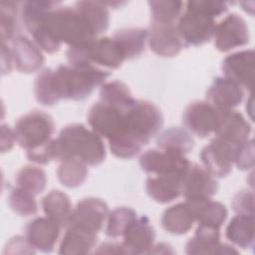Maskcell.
Here are the masks:
<instances>
[{
  "mask_svg": "<svg viewBox=\"0 0 255 255\" xmlns=\"http://www.w3.org/2000/svg\"><path fill=\"white\" fill-rule=\"evenodd\" d=\"M228 3L222 1H188L176 25L185 46H199L210 40L215 18L226 12Z\"/></svg>",
  "mask_w": 255,
  "mask_h": 255,
  "instance_id": "obj_1",
  "label": "cell"
},
{
  "mask_svg": "<svg viewBox=\"0 0 255 255\" xmlns=\"http://www.w3.org/2000/svg\"><path fill=\"white\" fill-rule=\"evenodd\" d=\"M57 160L75 157L89 165H98L106 157L102 137L82 124L66 126L56 138Z\"/></svg>",
  "mask_w": 255,
  "mask_h": 255,
  "instance_id": "obj_2",
  "label": "cell"
},
{
  "mask_svg": "<svg viewBox=\"0 0 255 255\" xmlns=\"http://www.w3.org/2000/svg\"><path fill=\"white\" fill-rule=\"evenodd\" d=\"M38 30L43 31L58 43H65L70 47L86 44L96 39L76 8L69 6L56 7L51 10L30 34Z\"/></svg>",
  "mask_w": 255,
  "mask_h": 255,
  "instance_id": "obj_3",
  "label": "cell"
},
{
  "mask_svg": "<svg viewBox=\"0 0 255 255\" xmlns=\"http://www.w3.org/2000/svg\"><path fill=\"white\" fill-rule=\"evenodd\" d=\"M109 76V72L95 65H61L54 70L61 100H85L98 86L104 84Z\"/></svg>",
  "mask_w": 255,
  "mask_h": 255,
  "instance_id": "obj_4",
  "label": "cell"
},
{
  "mask_svg": "<svg viewBox=\"0 0 255 255\" xmlns=\"http://www.w3.org/2000/svg\"><path fill=\"white\" fill-rule=\"evenodd\" d=\"M54 130L53 119L42 111H32L24 115L14 127L16 141L27 150L50 140Z\"/></svg>",
  "mask_w": 255,
  "mask_h": 255,
  "instance_id": "obj_5",
  "label": "cell"
},
{
  "mask_svg": "<svg viewBox=\"0 0 255 255\" xmlns=\"http://www.w3.org/2000/svg\"><path fill=\"white\" fill-rule=\"evenodd\" d=\"M163 124L160 110L148 101L135 100L133 105L125 113V128L135 133L147 143Z\"/></svg>",
  "mask_w": 255,
  "mask_h": 255,
  "instance_id": "obj_6",
  "label": "cell"
},
{
  "mask_svg": "<svg viewBox=\"0 0 255 255\" xmlns=\"http://www.w3.org/2000/svg\"><path fill=\"white\" fill-rule=\"evenodd\" d=\"M239 144L215 136L209 144L201 149L200 159L204 167L214 176L228 175L232 169Z\"/></svg>",
  "mask_w": 255,
  "mask_h": 255,
  "instance_id": "obj_7",
  "label": "cell"
},
{
  "mask_svg": "<svg viewBox=\"0 0 255 255\" xmlns=\"http://www.w3.org/2000/svg\"><path fill=\"white\" fill-rule=\"evenodd\" d=\"M139 165L151 174L185 175L191 163L183 155L163 149H149L139 157Z\"/></svg>",
  "mask_w": 255,
  "mask_h": 255,
  "instance_id": "obj_8",
  "label": "cell"
},
{
  "mask_svg": "<svg viewBox=\"0 0 255 255\" xmlns=\"http://www.w3.org/2000/svg\"><path fill=\"white\" fill-rule=\"evenodd\" d=\"M108 215L109 208L105 201L96 197L84 198L72 210L67 226L78 227L98 234Z\"/></svg>",
  "mask_w": 255,
  "mask_h": 255,
  "instance_id": "obj_9",
  "label": "cell"
},
{
  "mask_svg": "<svg viewBox=\"0 0 255 255\" xmlns=\"http://www.w3.org/2000/svg\"><path fill=\"white\" fill-rule=\"evenodd\" d=\"M219 120V110L207 101L191 103L184 111L182 123L184 127L200 137L214 132Z\"/></svg>",
  "mask_w": 255,
  "mask_h": 255,
  "instance_id": "obj_10",
  "label": "cell"
},
{
  "mask_svg": "<svg viewBox=\"0 0 255 255\" xmlns=\"http://www.w3.org/2000/svg\"><path fill=\"white\" fill-rule=\"evenodd\" d=\"M213 37L217 50L227 52L246 45L249 42V31L245 20L232 13L215 25Z\"/></svg>",
  "mask_w": 255,
  "mask_h": 255,
  "instance_id": "obj_11",
  "label": "cell"
},
{
  "mask_svg": "<svg viewBox=\"0 0 255 255\" xmlns=\"http://www.w3.org/2000/svg\"><path fill=\"white\" fill-rule=\"evenodd\" d=\"M125 111L103 102L96 103L89 111L88 122L97 134L110 139L125 124Z\"/></svg>",
  "mask_w": 255,
  "mask_h": 255,
  "instance_id": "obj_12",
  "label": "cell"
},
{
  "mask_svg": "<svg viewBox=\"0 0 255 255\" xmlns=\"http://www.w3.org/2000/svg\"><path fill=\"white\" fill-rule=\"evenodd\" d=\"M218 188L217 180L205 167L190 165L182 182L181 193L187 201L203 200L213 196Z\"/></svg>",
  "mask_w": 255,
  "mask_h": 255,
  "instance_id": "obj_13",
  "label": "cell"
},
{
  "mask_svg": "<svg viewBox=\"0 0 255 255\" xmlns=\"http://www.w3.org/2000/svg\"><path fill=\"white\" fill-rule=\"evenodd\" d=\"M147 38L150 50L162 57L176 56L184 46L174 23L151 22Z\"/></svg>",
  "mask_w": 255,
  "mask_h": 255,
  "instance_id": "obj_14",
  "label": "cell"
},
{
  "mask_svg": "<svg viewBox=\"0 0 255 255\" xmlns=\"http://www.w3.org/2000/svg\"><path fill=\"white\" fill-rule=\"evenodd\" d=\"M220 227L207 224H199L195 234L188 240L185 246L187 254H237L232 246L219 242Z\"/></svg>",
  "mask_w": 255,
  "mask_h": 255,
  "instance_id": "obj_15",
  "label": "cell"
},
{
  "mask_svg": "<svg viewBox=\"0 0 255 255\" xmlns=\"http://www.w3.org/2000/svg\"><path fill=\"white\" fill-rule=\"evenodd\" d=\"M221 70L224 77L250 91L254 72L253 50H243L228 55L222 62Z\"/></svg>",
  "mask_w": 255,
  "mask_h": 255,
  "instance_id": "obj_16",
  "label": "cell"
},
{
  "mask_svg": "<svg viewBox=\"0 0 255 255\" xmlns=\"http://www.w3.org/2000/svg\"><path fill=\"white\" fill-rule=\"evenodd\" d=\"M86 53L88 63L97 67L117 69L126 60L117 42L110 37L96 38L87 43Z\"/></svg>",
  "mask_w": 255,
  "mask_h": 255,
  "instance_id": "obj_17",
  "label": "cell"
},
{
  "mask_svg": "<svg viewBox=\"0 0 255 255\" xmlns=\"http://www.w3.org/2000/svg\"><path fill=\"white\" fill-rule=\"evenodd\" d=\"M125 245L128 254L148 253L153 246L155 233L147 216L136 217L123 234Z\"/></svg>",
  "mask_w": 255,
  "mask_h": 255,
  "instance_id": "obj_18",
  "label": "cell"
},
{
  "mask_svg": "<svg viewBox=\"0 0 255 255\" xmlns=\"http://www.w3.org/2000/svg\"><path fill=\"white\" fill-rule=\"evenodd\" d=\"M243 90L234 81L226 77L216 78L206 92L207 102L217 110H233L243 100Z\"/></svg>",
  "mask_w": 255,
  "mask_h": 255,
  "instance_id": "obj_19",
  "label": "cell"
},
{
  "mask_svg": "<svg viewBox=\"0 0 255 255\" xmlns=\"http://www.w3.org/2000/svg\"><path fill=\"white\" fill-rule=\"evenodd\" d=\"M61 227L48 217H37L25 228V237L34 249L48 253L54 249Z\"/></svg>",
  "mask_w": 255,
  "mask_h": 255,
  "instance_id": "obj_20",
  "label": "cell"
},
{
  "mask_svg": "<svg viewBox=\"0 0 255 255\" xmlns=\"http://www.w3.org/2000/svg\"><path fill=\"white\" fill-rule=\"evenodd\" d=\"M11 43L13 62L18 71L33 73L43 66L44 56L36 43L23 35H18Z\"/></svg>",
  "mask_w": 255,
  "mask_h": 255,
  "instance_id": "obj_21",
  "label": "cell"
},
{
  "mask_svg": "<svg viewBox=\"0 0 255 255\" xmlns=\"http://www.w3.org/2000/svg\"><path fill=\"white\" fill-rule=\"evenodd\" d=\"M214 133L225 140L242 143L248 139L251 126L240 113L233 110H219V120Z\"/></svg>",
  "mask_w": 255,
  "mask_h": 255,
  "instance_id": "obj_22",
  "label": "cell"
},
{
  "mask_svg": "<svg viewBox=\"0 0 255 255\" xmlns=\"http://www.w3.org/2000/svg\"><path fill=\"white\" fill-rule=\"evenodd\" d=\"M185 176V175H184ZM183 175L154 174L145 181L147 194L159 203H167L181 194Z\"/></svg>",
  "mask_w": 255,
  "mask_h": 255,
  "instance_id": "obj_23",
  "label": "cell"
},
{
  "mask_svg": "<svg viewBox=\"0 0 255 255\" xmlns=\"http://www.w3.org/2000/svg\"><path fill=\"white\" fill-rule=\"evenodd\" d=\"M195 222L192 211L187 201L180 202L165 209L161 216V225L171 234L187 233Z\"/></svg>",
  "mask_w": 255,
  "mask_h": 255,
  "instance_id": "obj_24",
  "label": "cell"
},
{
  "mask_svg": "<svg viewBox=\"0 0 255 255\" xmlns=\"http://www.w3.org/2000/svg\"><path fill=\"white\" fill-rule=\"evenodd\" d=\"M97 243V233L78 227L67 226V231L60 244L59 253L78 255L89 253Z\"/></svg>",
  "mask_w": 255,
  "mask_h": 255,
  "instance_id": "obj_25",
  "label": "cell"
},
{
  "mask_svg": "<svg viewBox=\"0 0 255 255\" xmlns=\"http://www.w3.org/2000/svg\"><path fill=\"white\" fill-rule=\"evenodd\" d=\"M42 207L49 219L61 228L67 226L73 209L70 198L66 193L60 190H51L42 199Z\"/></svg>",
  "mask_w": 255,
  "mask_h": 255,
  "instance_id": "obj_26",
  "label": "cell"
},
{
  "mask_svg": "<svg viewBox=\"0 0 255 255\" xmlns=\"http://www.w3.org/2000/svg\"><path fill=\"white\" fill-rule=\"evenodd\" d=\"M75 8L96 37L108 29L110 13L104 2L79 1L75 4Z\"/></svg>",
  "mask_w": 255,
  "mask_h": 255,
  "instance_id": "obj_27",
  "label": "cell"
},
{
  "mask_svg": "<svg viewBox=\"0 0 255 255\" xmlns=\"http://www.w3.org/2000/svg\"><path fill=\"white\" fill-rule=\"evenodd\" d=\"M225 236L238 247L243 249L252 247L254 242V215H235L226 227Z\"/></svg>",
  "mask_w": 255,
  "mask_h": 255,
  "instance_id": "obj_28",
  "label": "cell"
},
{
  "mask_svg": "<svg viewBox=\"0 0 255 255\" xmlns=\"http://www.w3.org/2000/svg\"><path fill=\"white\" fill-rule=\"evenodd\" d=\"M187 202L192 211L194 220L199 224L220 227L227 217L226 207L222 203L214 201L211 198Z\"/></svg>",
  "mask_w": 255,
  "mask_h": 255,
  "instance_id": "obj_29",
  "label": "cell"
},
{
  "mask_svg": "<svg viewBox=\"0 0 255 255\" xmlns=\"http://www.w3.org/2000/svg\"><path fill=\"white\" fill-rule=\"evenodd\" d=\"M113 39L119 45L125 59L138 57L145 47L147 30L142 28H124L116 31Z\"/></svg>",
  "mask_w": 255,
  "mask_h": 255,
  "instance_id": "obj_30",
  "label": "cell"
},
{
  "mask_svg": "<svg viewBox=\"0 0 255 255\" xmlns=\"http://www.w3.org/2000/svg\"><path fill=\"white\" fill-rule=\"evenodd\" d=\"M156 144L160 149L184 155L192 149L194 140L187 130L173 127L165 129L158 135Z\"/></svg>",
  "mask_w": 255,
  "mask_h": 255,
  "instance_id": "obj_31",
  "label": "cell"
},
{
  "mask_svg": "<svg viewBox=\"0 0 255 255\" xmlns=\"http://www.w3.org/2000/svg\"><path fill=\"white\" fill-rule=\"evenodd\" d=\"M101 102L116 107L122 111H128L135 102L128 87L121 81L106 82L100 91Z\"/></svg>",
  "mask_w": 255,
  "mask_h": 255,
  "instance_id": "obj_32",
  "label": "cell"
},
{
  "mask_svg": "<svg viewBox=\"0 0 255 255\" xmlns=\"http://www.w3.org/2000/svg\"><path fill=\"white\" fill-rule=\"evenodd\" d=\"M58 179L62 185L75 188L82 185L88 177L87 164L79 158L70 157L62 160L57 169Z\"/></svg>",
  "mask_w": 255,
  "mask_h": 255,
  "instance_id": "obj_33",
  "label": "cell"
},
{
  "mask_svg": "<svg viewBox=\"0 0 255 255\" xmlns=\"http://www.w3.org/2000/svg\"><path fill=\"white\" fill-rule=\"evenodd\" d=\"M34 95L43 106H53L61 101L54 77V70L45 69L36 78L34 83Z\"/></svg>",
  "mask_w": 255,
  "mask_h": 255,
  "instance_id": "obj_34",
  "label": "cell"
},
{
  "mask_svg": "<svg viewBox=\"0 0 255 255\" xmlns=\"http://www.w3.org/2000/svg\"><path fill=\"white\" fill-rule=\"evenodd\" d=\"M59 2L55 1H26L22 4L21 14L23 23L29 33L36 29L47 14L56 8Z\"/></svg>",
  "mask_w": 255,
  "mask_h": 255,
  "instance_id": "obj_35",
  "label": "cell"
},
{
  "mask_svg": "<svg viewBox=\"0 0 255 255\" xmlns=\"http://www.w3.org/2000/svg\"><path fill=\"white\" fill-rule=\"evenodd\" d=\"M15 180L17 186L36 195L41 193L45 189L47 183V176L42 168L27 165L22 167L17 172Z\"/></svg>",
  "mask_w": 255,
  "mask_h": 255,
  "instance_id": "obj_36",
  "label": "cell"
},
{
  "mask_svg": "<svg viewBox=\"0 0 255 255\" xmlns=\"http://www.w3.org/2000/svg\"><path fill=\"white\" fill-rule=\"evenodd\" d=\"M17 3L6 1L0 3V31L2 43L8 44L18 36Z\"/></svg>",
  "mask_w": 255,
  "mask_h": 255,
  "instance_id": "obj_37",
  "label": "cell"
},
{
  "mask_svg": "<svg viewBox=\"0 0 255 255\" xmlns=\"http://www.w3.org/2000/svg\"><path fill=\"white\" fill-rule=\"evenodd\" d=\"M136 213L129 207H118L108 215L106 234L110 237L123 236L129 224L136 218Z\"/></svg>",
  "mask_w": 255,
  "mask_h": 255,
  "instance_id": "obj_38",
  "label": "cell"
},
{
  "mask_svg": "<svg viewBox=\"0 0 255 255\" xmlns=\"http://www.w3.org/2000/svg\"><path fill=\"white\" fill-rule=\"evenodd\" d=\"M151 22L174 23L180 17L183 3L181 1H149Z\"/></svg>",
  "mask_w": 255,
  "mask_h": 255,
  "instance_id": "obj_39",
  "label": "cell"
},
{
  "mask_svg": "<svg viewBox=\"0 0 255 255\" xmlns=\"http://www.w3.org/2000/svg\"><path fill=\"white\" fill-rule=\"evenodd\" d=\"M8 203L11 209L21 216H29L35 214L38 209L35 194L19 186L12 189L10 192Z\"/></svg>",
  "mask_w": 255,
  "mask_h": 255,
  "instance_id": "obj_40",
  "label": "cell"
},
{
  "mask_svg": "<svg viewBox=\"0 0 255 255\" xmlns=\"http://www.w3.org/2000/svg\"><path fill=\"white\" fill-rule=\"evenodd\" d=\"M27 157L29 160L39 164H46L51 160H57L56 139L51 138L43 144L28 149Z\"/></svg>",
  "mask_w": 255,
  "mask_h": 255,
  "instance_id": "obj_41",
  "label": "cell"
},
{
  "mask_svg": "<svg viewBox=\"0 0 255 255\" xmlns=\"http://www.w3.org/2000/svg\"><path fill=\"white\" fill-rule=\"evenodd\" d=\"M234 163L241 170H248L254 166V142L247 139L237 147Z\"/></svg>",
  "mask_w": 255,
  "mask_h": 255,
  "instance_id": "obj_42",
  "label": "cell"
},
{
  "mask_svg": "<svg viewBox=\"0 0 255 255\" xmlns=\"http://www.w3.org/2000/svg\"><path fill=\"white\" fill-rule=\"evenodd\" d=\"M232 208L237 214L254 215V195L250 190L238 191L232 199Z\"/></svg>",
  "mask_w": 255,
  "mask_h": 255,
  "instance_id": "obj_43",
  "label": "cell"
},
{
  "mask_svg": "<svg viewBox=\"0 0 255 255\" xmlns=\"http://www.w3.org/2000/svg\"><path fill=\"white\" fill-rule=\"evenodd\" d=\"M4 253H34V248L28 242L26 237L15 236L13 237L6 246Z\"/></svg>",
  "mask_w": 255,
  "mask_h": 255,
  "instance_id": "obj_44",
  "label": "cell"
},
{
  "mask_svg": "<svg viewBox=\"0 0 255 255\" xmlns=\"http://www.w3.org/2000/svg\"><path fill=\"white\" fill-rule=\"evenodd\" d=\"M16 140V135L13 129H11L8 126L2 125L1 128V150L5 152L6 150H10L14 142Z\"/></svg>",
  "mask_w": 255,
  "mask_h": 255,
  "instance_id": "obj_45",
  "label": "cell"
},
{
  "mask_svg": "<svg viewBox=\"0 0 255 255\" xmlns=\"http://www.w3.org/2000/svg\"><path fill=\"white\" fill-rule=\"evenodd\" d=\"M1 64L3 75L9 73L14 65L11 48H9L8 44L5 43H1Z\"/></svg>",
  "mask_w": 255,
  "mask_h": 255,
  "instance_id": "obj_46",
  "label": "cell"
},
{
  "mask_svg": "<svg viewBox=\"0 0 255 255\" xmlns=\"http://www.w3.org/2000/svg\"><path fill=\"white\" fill-rule=\"evenodd\" d=\"M97 253H108V254H128L123 243H104L102 244Z\"/></svg>",
  "mask_w": 255,
  "mask_h": 255,
  "instance_id": "obj_47",
  "label": "cell"
}]
</instances>
